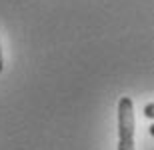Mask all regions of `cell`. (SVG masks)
<instances>
[{
    "label": "cell",
    "mask_w": 154,
    "mask_h": 150,
    "mask_svg": "<svg viewBox=\"0 0 154 150\" xmlns=\"http://www.w3.org/2000/svg\"><path fill=\"white\" fill-rule=\"evenodd\" d=\"M144 116L154 120V102H148L146 106H144Z\"/></svg>",
    "instance_id": "2"
},
{
    "label": "cell",
    "mask_w": 154,
    "mask_h": 150,
    "mask_svg": "<svg viewBox=\"0 0 154 150\" xmlns=\"http://www.w3.org/2000/svg\"><path fill=\"white\" fill-rule=\"evenodd\" d=\"M148 132H150V136H154V124H150V128H148Z\"/></svg>",
    "instance_id": "4"
},
{
    "label": "cell",
    "mask_w": 154,
    "mask_h": 150,
    "mask_svg": "<svg viewBox=\"0 0 154 150\" xmlns=\"http://www.w3.org/2000/svg\"><path fill=\"white\" fill-rule=\"evenodd\" d=\"M118 150H134V102L128 96L118 100Z\"/></svg>",
    "instance_id": "1"
},
{
    "label": "cell",
    "mask_w": 154,
    "mask_h": 150,
    "mask_svg": "<svg viewBox=\"0 0 154 150\" xmlns=\"http://www.w3.org/2000/svg\"><path fill=\"white\" fill-rule=\"evenodd\" d=\"M2 68H4V62H2V48H0V72H2Z\"/></svg>",
    "instance_id": "3"
}]
</instances>
